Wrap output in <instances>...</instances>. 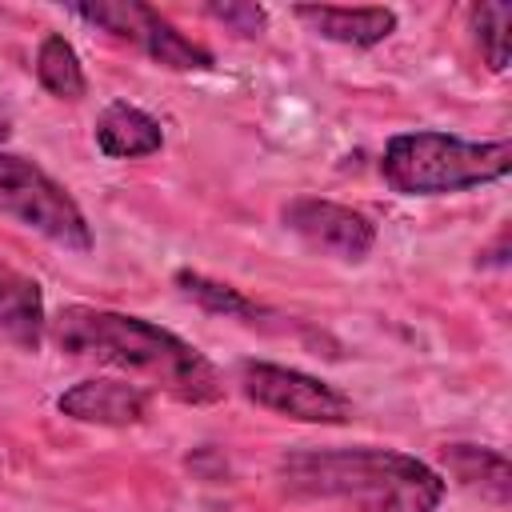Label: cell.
Here are the masks:
<instances>
[{
	"label": "cell",
	"mask_w": 512,
	"mask_h": 512,
	"mask_svg": "<svg viewBox=\"0 0 512 512\" xmlns=\"http://www.w3.org/2000/svg\"><path fill=\"white\" fill-rule=\"evenodd\" d=\"M48 336L64 356L144 376L152 388L168 392L180 404L224 400L220 368L196 344L144 316L92 304H64L56 320H48Z\"/></svg>",
	"instance_id": "obj_1"
},
{
	"label": "cell",
	"mask_w": 512,
	"mask_h": 512,
	"mask_svg": "<svg viewBox=\"0 0 512 512\" xmlns=\"http://www.w3.org/2000/svg\"><path fill=\"white\" fill-rule=\"evenodd\" d=\"M276 480L292 500H332L356 512H436L448 492L432 464L376 444L284 452Z\"/></svg>",
	"instance_id": "obj_2"
},
{
	"label": "cell",
	"mask_w": 512,
	"mask_h": 512,
	"mask_svg": "<svg viewBox=\"0 0 512 512\" xmlns=\"http://www.w3.org/2000/svg\"><path fill=\"white\" fill-rule=\"evenodd\" d=\"M508 172V140H464L436 128L396 132L380 156V176L396 196H452L496 184Z\"/></svg>",
	"instance_id": "obj_3"
},
{
	"label": "cell",
	"mask_w": 512,
	"mask_h": 512,
	"mask_svg": "<svg viewBox=\"0 0 512 512\" xmlns=\"http://www.w3.org/2000/svg\"><path fill=\"white\" fill-rule=\"evenodd\" d=\"M0 212H8L16 224L32 228L36 236H44L64 252L88 256L96 244L76 196L36 160L16 152H0Z\"/></svg>",
	"instance_id": "obj_4"
},
{
	"label": "cell",
	"mask_w": 512,
	"mask_h": 512,
	"mask_svg": "<svg viewBox=\"0 0 512 512\" xmlns=\"http://www.w3.org/2000/svg\"><path fill=\"white\" fill-rule=\"evenodd\" d=\"M72 16L104 28L116 40L136 44L160 68H172V72H212L216 68V56L204 44H196L192 36H184L152 4H140V0H96V4H72Z\"/></svg>",
	"instance_id": "obj_5"
},
{
	"label": "cell",
	"mask_w": 512,
	"mask_h": 512,
	"mask_svg": "<svg viewBox=\"0 0 512 512\" xmlns=\"http://www.w3.org/2000/svg\"><path fill=\"white\" fill-rule=\"evenodd\" d=\"M236 384L256 408L276 412L284 420H300V424H348L352 420V400L336 384L312 372L288 368V364L244 360L236 368Z\"/></svg>",
	"instance_id": "obj_6"
},
{
	"label": "cell",
	"mask_w": 512,
	"mask_h": 512,
	"mask_svg": "<svg viewBox=\"0 0 512 512\" xmlns=\"http://www.w3.org/2000/svg\"><path fill=\"white\" fill-rule=\"evenodd\" d=\"M284 228L312 252L332 256L340 264H360L376 248V224L340 200L324 196H296L280 208Z\"/></svg>",
	"instance_id": "obj_7"
},
{
	"label": "cell",
	"mask_w": 512,
	"mask_h": 512,
	"mask_svg": "<svg viewBox=\"0 0 512 512\" xmlns=\"http://www.w3.org/2000/svg\"><path fill=\"white\" fill-rule=\"evenodd\" d=\"M56 412L76 420V424H96V428H128L148 420L152 412V392L132 380L116 376H92L76 380L56 396Z\"/></svg>",
	"instance_id": "obj_8"
},
{
	"label": "cell",
	"mask_w": 512,
	"mask_h": 512,
	"mask_svg": "<svg viewBox=\"0 0 512 512\" xmlns=\"http://www.w3.org/2000/svg\"><path fill=\"white\" fill-rule=\"evenodd\" d=\"M48 336V308L40 284L0 260V344L16 352H36Z\"/></svg>",
	"instance_id": "obj_9"
},
{
	"label": "cell",
	"mask_w": 512,
	"mask_h": 512,
	"mask_svg": "<svg viewBox=\"0 0 512 512\" xmlns=\"http://www.w3.org/2000/svg\"><path fill=\"white\" fill-rule=\"evenodd\" d=\"M292 16L316 32L320 40L344 44V48H376L384 44L400 16L392 8H336V4H296Z\"/></svg>",
	"instance_id": "obj_10"
},
{
	"label": "cell",
	"mask_w": 512,
	"mask_h": 512,
	"mask_svg": "<svg viewBox=\"0 0 512 512\" xmlns=\"http://www.w3.org/2000/svg\"><path fill=\"white\" fill-rule=\"evenodd\" d=\"M96 148L108 160H140V156H152L164 148V128L140 104L112 100L96 116Z\"/></svg>",
	"instance_id": "obj_11"
},
{
	"label": "cell",
	"mask_w": 512,
	"mask_h": 512,
	"mask_svg": "<svg viewBox=\"0 0 512 512\" xmlns=\"http://www.w3.org/2000/svg\"><path fill=\"white\" fill-rule=\"evenodd\" d=\"M440 476H452L460 488L480 492L492 504H508L512 500V468L508 456L500 448H484V444H444L440 448Z\"/></svg>",
	"instance_id": "obj_12"
},
{
	"label": "cell",
	"mask_w": 512,
	"mask_h": 512,
	"mask_svg": "<svg viewBox=\"0 0 512 512\" xmlns=\"http://www.w3.org/2000/svg\"><path fill=\"white\" fill-rule=\"evenodd\" d=\"M172 284L180 288L184 300H192L196 308L212 312V316H224V320H244V324H268L272 308H264L260 300H252L248 292L224 284V280H212L204 272H192V268H176L172 272Z\"/></svg>",
	"instance_id": "obj_13"
},
{
	"label": "cell",
	"mask_w": 512,
	"mask_h": 512,
	"mask_svg": "<svg viewBox=\"0 0 512 512\" xmlns=\"http://www.w3.org/2000/svg\"><path fill=\"white\" fill-rule=\"evenodd\" d=\"M36 80L56 100H80L88 92V76H84V64L72 40H64L60 32H44L36 48Z\"/></svg>",
	"instance_id": "obj_14"
},
{
	"label": "cell",
	"mask_w": 512,
	"mask_h": 512,
	"mask_svg": "<svg viewBox=\"0 0 512 512\" xmlns=\"http://www.w3.org/2000/svg\"><path fill=\"white\" fill-rule=\"evenodd\" d=\"M472 36L480 44V56L492 72H508V28H512V8L508 4H472L468 8Z\"/></svg>",
	"instance_id": "obj_15"
},
{
	"label": "cell",
	"mask_w": 512,
	"mask_h": 512,
	"mask_svg": "<svg viewBox=\"0 0 512 512\" xmlns=\"http://www.w3.org/2000/svg\"><path fill=\"white\" fill-rule=\"evenodd\" d=\"M204 12L212 20H220L228 32L236 36H260L268 28V12L260 4H248V0H224V4H204Z\"/></svg>",
	"instance_id": "obj_16"
},
{
	"label": "cell",
	"mask_w": 512,
	"mask_h": 512,
	"mask_svg": "<svg viewBox=\"0 0 512 512\" xmlns=\"http://www.w3.org/2000/svg\"><path fill=\"white\" fill-rule=\"evenodd\" d=\"M12 128H16V116H12V108H8V100H0V144L12 136Z\"/></svg>",
	"instance_id": "obj_17"
}]
</instances>
